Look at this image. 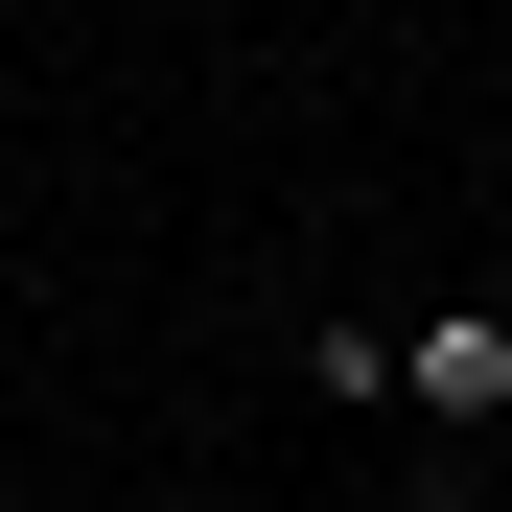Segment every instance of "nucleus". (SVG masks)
Returning <instances> with one entry per match:
<instances>
[{
	"instance_id": "1",
	"label": "nucleus",
	"mask_w": 512,
	"mask_h": 512,
	"mask_svg": "<svg viewBox=\"0 0 512 512\" xmlns=\"http://www.w3.org/2000/svg\"><path fill=\"white\" fill-rule=\"evenodd\" d=\"M396 396H419V419H512V303H443V326H396Z\"/></svg>"
},
{
	"instance_id": "2",
	"label": "nucleus",
	"mask_w": 512,
	"mask_h": 512,
	"mask_svg": "<svg viewBox=\"0 0 512 512\" xmlns=\"http://www.w3.org/2000/svg\"><path fill=\"white\" fill-rule=\"evenodd\" d=\"M489 47H512V0H489Z\"/></svg>"
}]
</instances>
